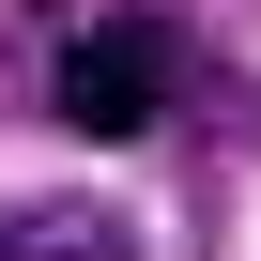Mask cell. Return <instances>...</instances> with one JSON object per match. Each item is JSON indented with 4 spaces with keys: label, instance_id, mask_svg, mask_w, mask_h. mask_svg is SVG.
Listing matches in <instances>:
<instances>
[{
    "label": "cell",
    "instance_id": "cell-1",
    "mask_svg": "<svg viewBox=\"0 0 261 261\" xmlns=\"http://www.w3.org/2000/svg\"><path fill=\"white\" fill-rule=\"evenodd\" d=\"M154 108H169V31L154 16H92L62 46V123H77V139H139Z\"/></svg>",
    "mask_w": 261,
    "mask_h": 261
},
{
    "label": "cell",
    "instance_id": "cell-2",
    "mask_svg": "<svg viewBox=\"0 0 261 261\" xmlns=\"http://www.w3.org/2000/svg\"><path fill=\"white\" fill-rule=\"evenodd\" d=\"M0 261H139V230H123V200H16Z\"/></svg>",
    "mask_w": 261,
    "mask_h": 261
}]
</instances>
